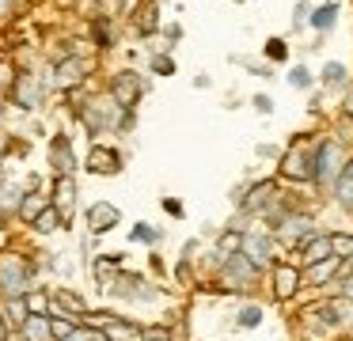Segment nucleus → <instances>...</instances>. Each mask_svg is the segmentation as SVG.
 <instances>
[{"label": "nucleus", "instance_id": "c756f323", "mask_svg": "<svg viewBox=\"0 0 353 341\" xmlns=\"http://www.w3.org/2000/svg\"><path fill=\"white\" fill-rule=\"evenodd\" d=\"M27 318H31V307H27V300H23V296L8 300V311H4V322H8V326H23Z\"/></svg>", "mask_w": 353, "mask_h": 341}, {"label": "nucleus", "instance_id": "72a5a7b5", "mask_svg": "<svg viewBox=\"0 0 353 341\" xmlns=\"http://www.w3.org/2000/svg\"><path fill=\"white\" fill-rule=\"evenodd\" d=\"M118 315H110V311H84L80 315V326H92V330H107L110 322H114Z\"/></svg>", "mask_w": 353, "mask_h": 341}, {"label": "nucleus", "instance_id": "a19ab883", "mask_svg": "<svg viewBox=\"0 0 353 341\" xmlns=\"http://www.w3.org/2000/svg\"><path fill=\"white\" fill-rule=\"evenodd\" d=\"M152 72L156 76H175V61H171L168 53H156V57H152Z\"/></svg>", "mask_w": 353, "mask_h": 341}, {"label": "nucleus", "instance_id": "b1692460", "mask_svg": "<svg viewBox=\"0 0 353 341\" xmlns=\"http://www.w3.org/2000/svg\"><path fill=\"white\" fill-rule=\"evenodd\" d=\"M262 318H266V307H262V303H243V307L236 311V326H239V330H259Z\"/></svg>", "mask_w": 353, "mask_h": 341}, {"label": "nucleus", "instance_id": "412c9836", "mask_svg": "<svg viewBox=\"0 0 353 341\" xmlns=\"http://www.w3.org/2000/svg\"><path fill=\"white\" fill-rule=\"evenodd\" d=\"M50 163L57 167V174H72V171H77L69 136H54V141H50Z\"/></svg>", "mask_w": 353, "mask_h": 341}, {"label": "nucleus", "instance_id": "39448f33", "mask_svg": "<svg viewBox=\"0 0 353 341\" xmlns=\"http://www.w3.org/2000/svg\"><path fill=\"white\" fill-rule=\"evenodd\" d=\"M243 250L247 258H251L254 265H259L262 273H270V265L281 258V242H277V231H270L262 220H254V227H247L243 231Z\"/></svg>", "mask_w": 353, "mask_h": 341}, {"label": "nucleus", "instance_id": "c03bdc74", "mask_svg": "<svg viewBox=\"0 0 353 341\" xmlns=\"http://www.w3.org/2000/svg\"><path fill=\"white\" fill-rule=\"evenodd\" d=\"M338 292L353 300V269H342V277H338Z\"/></svg>", "mask_w": 353, "mask_h": 341}, {"label": "nucleus", "instance_id": "de8ad7c7", "mask_svg": "<svg viewBox=\"0 0 353 341\" xmlns=\"http://www.w3.org/2000/svg\"><path fill=\"white\" fill-rule=\"evenodd\" d=\"M239 65H243V68H251V72H262V76H270V65H259V61H247V57H239Z\"/></svg>", "mask_w": 353, "mask_h": 341}, {"label": "nucleus", "instance_id": "7c9ffc66", "mask_svg": "<svg viewBox=\"0 0 353 341\" xmlns=\"http://www.w3.org/2000/svg\"><path fill=\"white\" fill-rule=\"evenodd\" d=\"M330 250H334L338 258H350V254H353V231L330 227Z\"/></svg>", "mask_w": 353, "mask_h": 341}, {"label": "nucleus", "instance_id": "4468645a", "mask_svg": "<svg viewBox=\"0 0 353 341\" xmlns=\"http://www.w3.org/2000/svg\"><path fill=\"white\" fill-rule=\"evenodd\" d=\"M12 99H16L19 110H39L42 80H34V76H16V83H12Z\"/></svg>", "mask_w": 353, "mask_h": 341}, {"label": "nucleus", "instance_id": "09e8293b", "mask_svg": "<svg viewBox=\"0 0 353 341\" xmlns=\"http://www.w3.org/2000/svg\"><path fill=\"white\" fill-rule=\"evenodd\" d=\"M163 34H168V42H179V38H183V27L171 23V27H163Z\"/></svg>", "mask_w": 353, "mask_h": 341}, {"label": "nucleus", "instance_id": "4d7b16f0", "mask_svg": "<svg viewBox=\"0 0 353 341\" xmlns=\"http://www.w3.org/2000/svg\"><path fill=\"white\" fill-rule=\"evenodd\" d=\"M0 182H4V163H0Z\"/></svg>", "mask_w": 353, "mask_h": 341}, {"label": "nucleus", "instance_id": "7ed1b4c3", "mask_svg": "<svg viewBox=\"0 0 353 341\" xmlns=\"http://www.w3.org/2000/svg\"><path fill=\"white\" fill-rule=\"evenodd\" d=\"M216 277H221V288L224 292H251L259 285L262 269L251 262V258L239 250V254H224L221 265H216Z\"/></svg>", "mask_w": 353, "mask_h": 341}, {"label": "nucleus", "instance_id": "a878e982", "mask_svg": "<svg viewBox=\"0 0 353 341\" xmlns=\"http://www.w3.org/2000/svg\"><path fill=\"white\" fill-rule=\"evenodd\" d=\"M262 57H266L270 65H285V61H289V42H285L281 34L266 38V42H262Z\"/></svg>", "mask_w": 353, "mask_h": 341}, {"label": "nucleus", "instance_id": "5701e85b", "mask_svg": "<svg viewBox=\"0 0 353 341\" xmlns=\"http://www.w3.org/2000/svg\"><path fill=\"white\" fill-rule=\"evenodd\" d=\"M34 231H42V235H50V231H57V227H65V216H61V209H57L54 201L46 205V209L39 212V216H34Z\"/></svg>", "mask_w": 353, "mask_h": 341}, {"label": "nucleus", "instance_id": "c9c22d12", "mask_svg": "<svg viewBox=\"0 0 353 341\" xmlns=\"http://www.w3.org/2000/svg\"><path fill=\"white\" fill-rule=\"evenodd\" d=\"M23 300H27V307H31V315H50V296H46V292L31 288V292H27Z\"/></svg>", "mask_w": 353, "mask_h": 341}, {"label": "nucleus", "instance_id": "13d9d810", "mask_svg": "<svg viewBox=\"0 0 353 341\" xmlns=\"http://www.w3.org/2000/svg\"><path fill=\"white\" fill-rule=\"evenodd\" d=\"M0 224H4V212H0Z\"/></svg>", "mask_w": 353, "mask_h": 341}, {"label": "nucleus", "instance_id": "9d476101", "mask_svg": "<svg viewBox=\"0 0 353 341\" xmlns=\"http://www.w3.org/2000/svg\"><path fill=\"white\" fill-rule=\"evenodd\" d=\"M141 91H145V80H141L137 72H114L107 83V95L114 99L118 106H125V110H133V103L141 99Z\"/></svg>", "mask_w": 353, "mask_h": 341}, {"label": "nucleus", "instance_id": "393cba45", "mask_svg": "<svg viewBox=\"0 0 353 341\" xmlns=\"http://www.w3.org/2000/svg\"><path fill=\"white\" fill-rule=\"evenodd\" d=\"M103 333H107V341H141V326H133L130 318H114Z\"/></svg>", "mask_w": 353, "mask_h": 341}, {"label": "nucleus", "instance_id": "2f4dec72", "mask_svg": "<svg viewBox=\"0 0 353 341\" xmlns=\"http://www.w3.org/2000/svg\"><path fill=\"white\" fill-rule=\"evenodd\" d=\"M156 30H160V15H156L152 4H145L137 12V34H156Z\"/></svg>", "mask_w": 353, "mask_h": 341}, {"label": "nucleus", "instance_id": "79ce46f5", "mask_svg": "<svg viewBox=\"0 0 353 341\" xmlns=\"http://www.w3.org/2000/svg\"><path fill=\"white\" fill-rule=\"evenodd\" d=\"M251 106L262 114V118H270V114H274V99H270V95H254V99H251Z\"/></svg>", "mask_w": 353, "mask_h": 341}, {"label": "nucleus", "instance_id": "ddd939ff", "mask_svg": "<svg viewBox=\"0 0 353 341\" xmlns=\"http://www.w3.org/2000/svg\"><path fill=\"white\" fill-rule=\"evenodd\" d=\"M88 171L92 174H118L122 171V152L107 148V144H92V152H88Z\"/></svg>", "mask_w": 353, "mask_h": 341}, {"label": "nucleus", "instance_id": "cd10ccee", "mask_svg": "<svg viewBox=\"0 0 353 341\" xmlns=\"http://www.w3.org/2000/svg\"><path fill=\"white\" fill-rule=\"evenodd\" d=\"M285 80H289V87H296V91H315V72L307 65H292L289 68V76H285Z\"/></svg>", "mask_w": 353, "mask_h": 341}, {"label": "nucleus", "instance_id": "8fccbe9b", "mask_svg": "<svg viewBox=\"0 0 353 341\" xmlns=\"http://www.w3.org/2000/svg\"><path fill=\"white\" fill-rule=\"evenodd\" d=\"M243 194H247V182H239V186L232 189V205H236V209H239V205H243Z\"/></svg>", "mask_w": 353, "mask_h": 341}, {"label": "nucleus", "instance_id": "aec40b11", "mask_svg": "<svg viewBox=\"0 0 353 341\" xmlns=\"http://www.w3.org/2000/svg\"><path fill=\"white\" fill-rule=\"evenodd\" d=\"M334 250H330V231H319V235H312V239L304 242V250H300V265H315V262H323V258H330Z\"/></svg>", "mask_w": 353, "mask_h": 341}, {"label": "nucleus", "instance_id": "052dcab7", "mask_svg": "<svg viewBox=\"0 0 353 341\" xmlns=\"http://www.w3.org/2000/svg\"><path fill=\"white\" fill-rule=\"evenodd\" d=\"M350 341H353V333H350Z\"/></svg>", "mask_w": 353, "mask_h": 341}, {"label": "nucleus", "instance_id": "20e7f679", "mask_svg": "<svg viewBox=\"0 0 353 341\" xmlns=\"http://www.w3.org/2000/svg\"><path fill=\"white\" fill-rule=\"evenodd\" d=\"M277 178L292 186H312V141L300 136L277 156Z\"/></svg>", "mask_w": 353, "mask_h": 341}, {"label": "nucleus", "instance_id": "603ef678", "mask_svg": "<svg viewBox=\"0 0 353 341\" xmlns=\"http://www.w3.org/2000/svg\"><path fill=\"white\" fill-rule=\"evenodd\" d=\"M8 12H12V0H0V19H4Z\"/></svg>", "mask_w": 353, "mask_h": 341}, {"label": "nucleus", "instance_id": "473e14b6", "mask_svg": "<svg viewBox=\"0 0 353 341\" xmlns=\"http://www.w3.org/2000/svg\"><path fill=\"white\" fill-rule=\"evenodd\" d=\"M330 133H334L338 141L345 144V148H353V118H350V114H342V110H338V118H334V129H330Z\"/></svg>", "mask_w": 353, "mask_h": 341}, {"label": "nucleus", "instance_id": "ea45409f", "mask_svg": "<svg viewBox=\"0 0 353 341\" xmlns=\"http://www.w3.org/2000/svg\"><path fill=\"white\" fill-rule=\"evenodd\" d=\"M95 42H99V50L114 45V30H110V23H107V19H95Z\"/></svg>", "mask_w": 353, "mask_h": 341}, {"label": "nucleus", "instance_id": "6ab92c4d", "mask_svg": "<svg viewBox=\"0 0 353 341\" xmlns=\"http://www.w3.org/2000/svg\"><path fill=\"white\" fill-rule=\"evenodd\" d=\"M315 80L323 83V91H327V87L345 91V87H350V65H345V61H323V68H319Z\"/></svg>", "mask_w": 353, "mask_h": 341}, {"label": "nucleus", "instance_id": "3c124183", "mask_svg": "<svg viewBox=\"0 0 353 341\" xmlns=\"http://www.w3.org/2000/svg\"><path fill=\"white\" fill-rule=\"evenodd\" d=\"M259 156H266V159H277V156H281V152H277L274 144H259Z\"/></svg>", "mask_w": 353, "mask_h": 341}, {"label": "nucleus", "instance_id": "4c0bfd02", "mask_svg": "<svg viewBox=\"0 0 353 341\" xmlns=\"http://www.w3.org/2000/svg\"><path fill=\"white\" fill-rule=\"evenodd\" d=\"M141 341H175L171 326H141Z\"/></svg>", "mask_w": 353, "mask_h": 341}, {"label": "nucleus", "instance_id": "0eeeda50", "mask_svg": "<svg viewBox=\"0 0 353 341\" xmlns=\"http://www.w3.org/2000/svg\"><path fill=\"white\" fill-rule=\"evenodd\" d=\"M31 277H34L31 262H23L19 254H0V292H4V300L31 292Z\"/></svg>", "mask_w": 353, "mask_h": 341}, {"label": "nucleus", "instance_id": "37998d69", "mask_svg": "<svg viewBox=\"0 0 353 341\" xmlns=\"http://www.w3.org/2000/svg\"><path fill=\"white\" fill-rule=\"evenodd\" d=\"M12 83H16V72L8 61H0V91H12Z\"/></svg>", "mask_w": 353, "mask_h": 341}, {"label": "nucleus", "instance_id": "1a4fd4ad", "mask_svg": "<svg viewBox=\"0 0 353 341\" xmlns=\"http://www.w3.org/2000/svg\"><path fill=\"white\" fill-rule=\"evenodd\" d=\"M300 326H304V330L312 333L315 341H319V338H330V333L342 330V322H338V315H334V303H330V296H323V300L300 307Z\"/></svg>", "mask_w": 353, "mask_h": 341}, {"label": "nucleus", "instance_id": "f03ea898", "mask_svg": "<svg viewBox=\"0 0 353 341\" xmlns=\"http://www.w3.org/2000/svg\"><path fill=\"white\" fill-rule=\"evenodd\" d=\"M319 231L323 227H319V220H315V212L312 209H296L277 224V242H281L285 254H300L304 242L312 239V235H319Z\"/></svg>", "mask_w": 353, "mask_h": 341}, {"label": "nucleus", "instance_id": "dca6fc26", "mask_svg": "<svg viewBox=\"0 0 353 341\" xmlns=\"http://www.w3.org/2000/svg\"><path fill=\"white\" fill-rule=\"evenodd\" d=\"M330 197H334V205L345 212V216H353V152H350V159H345V167H342V174H338Z\"/></svg>", "mask_w": 353, "mask_h": 341}, {"label": "nucleus", "instance_id": "4be33fe9", "mask_svg": "<svg viewBox=\"0 0 353 341\" xmlns=\"http://www.w3.org/2000/svg\"><path fill=\"white\" fill-rule=\"evenodd\" d=\"M23 338L27 341H54V330H50V315H31L23 326Z\"/></svg>", "mask_w": 353, "mask_h": 341}, {"label": "nucleus", "instance_id": "2eb2a0df", "mask_svg": "<svg viewBox=\"0 0 353 341\" xmlns=\"http://www.w3.org/2000/svg\"><path fill=\"white\" fill-rule=\"evenodd\" d=\"M122 224V212H118V205L110 201H95L92 209H88V227H92V235H103L110 231V227Z\"/></svg>", "mask_w": 353, "mask_h": 341}, {"label": "nucleus", "instance_id": "f704fd0d", "mask_svg": "<svg viewBox=\"0 0 353 341\" xmlns=\"http://www.w3.org/2000/svg\"><path fill=\"white\" fill-rule=\"evenodd\" d=\"M54 300L61 303L65 311H77V315H84V311H88V307H84V300H80L77 292H69V288H57V292H54Z\"/></svg>", "mask_w": 353, "mask_h": 341}, {"label": "nucleus", "instance_id": "a211bd4d", "mask_svg": "<svg viewBox=\"0 0 353 341\" xmlns=\"http://www.w3.org/2000/svg\"><path fill=\"white\" fill-rule=\"evenodd\" d=\"M338 12H342V4H338V0H323V4L312 8V19H307V27H312L319 38L330 34V30H334V23H338Z\"/></svg>", "mask_w": 353, "mask_h": 341}, {"label": "nucleus", "instance_id": "5fc2aeb1", "mask_svg": "<svg viewBox=\"0 0 353 341\" xmlns=\"http://www.w3.org/2000/svg\"><path fill=\"white\" fill-rule=\"evenodd\" d=\"M345 269H353V254H350V258H345Z\"/></svg>", "mask_w": 353, "mask_h": 341}, {"label": "nucleus", "instance_id": "49530a36", "mask_svg": "<svg viewBox=\"0 0 353 341\" xmlns=\"http://www.w3.org/2000/svg\"><path fill=\"white\" fill-rule=\"evenodd\" d=\"M342 114H350V118H353V83L342 91Z\"/></svg>", "mask_w": 353, "mask_h": 341}, {"label": "nucleus", "instance_id": "864d4df0", "mask_svg": "<svg viewBox=\"0 0 353 341\" xmlns=\"http://www.w3.org/2000/svg\"><path fill=\"white\" fill-rule=\"evenodd\" d=\"M4 152H8V141H4V133H0V156H4Z\"/></svg>", "mask_w": 353, "mask_h": 341}, {"label": "nucleus", "instance_id": "e433bc0d", "mask_svg": "<svg viewBox=\"0 0 353 341\" xmlns=\"http://www.w3.org/2000/svg\"><path fill=\"white\" fill-rule=\"evenodd\" d=\"M312 0H300L296 8H292V30H304L307 27V19H312Z\"/></svg>", "mask_w": 353, "mask_h": 341}, {"label": "nucleus", "instance_id": "c85d7f7f", "mask_svg": "<svg viewBox=\"0 0 353 341\" xmlns=\"http://www.w3.org/2000/svg\"><path fill=\"white\" fill-rule=\"evenodd\" d=\"M239 247H243V227L232 224L228 231H221V239H216V254H239Z\"/></svg>", "mask_w": 353, "mask_h": 341}, {"label": "nucleus", "instance_id": "6e6552de", "mask_svg": "<svg viewBox=\"0 0 353 341\" xmlns=\"http://www.w3.org/2000/svg\"><path fill=\"white\" fill-rule=\"evenodd\" d=\"M274 205H281V178H262V182H247L243 205H239L236 212L259 220V216H266Z\"/></svg>", "mask_w": 353, "mask_h": 341}, {"label": "nucleus", "instance_id": "f8f14e48", "mask_svg": "<svg viewBox=\"0 0 353 341\" xmlns=\"http://www.w3.org/2000/svg\"><path fill=\"white\" fill-rule=\"evenodd\" d=\"M84 72H88V65L80 57H65V61H57L54 65V72H50V87H77L80 80H84Z\"/></svg>", "mask_w": 353, "mask_h": 341}, {"label": "nucleus", "instance_id": "6e6d98bb", "mask_svg": "<svg viewBox=\"0 0 353 341\" xmlns=\"http://www.w3.org/2000/svg\"><path fill=\"white\" fill-rule=\"evenodd\" d=\"M0 341H4V322H0Z\"/></svg>", "mask_w": 353, "mask_h": 341}, {"label": "nucleus", "instance_id": "bb28decb", "mask_svg": "<svg viewBox=\"0 0 353 341\" xmlns=\"http://www.w3.org/2000/svg\"><path fill=\"white\" fill-rule=\"evenodd\" d=\"M50 205V197H42V194H23V201H19V220H27V224H34V216H39L42 209Z\"/></svg>", "mask_w": 353, "mask_h": 341}, {"label": "nucleus", "instance_id": "a18cd8bd", "mask_svg": "<svg viewBox=\"0 0 353 341\" xmlns=\"http://www.w3.org/2000/svg\"><path fill=\"white\" fill-rule=\"evenodd\" d=\"M163 212H168V216H183V201H175V197H163Z\"/></svg>", "mask_w": 353, "mask_h": 341}, {"label": "nucleus", "instance_id": "9b49d317", "mask_svg": "<svg viewBox=\"0 0 353 341\" xmlns=\"http://www.w3.org/2000/svg\"><path fill=\"white\" fill-rule=\"evenodd\" d=\"M342 269H345V258L330 254V258H323V262H315V265H304V285L307 288H327V285H334V280L342 277Z\"/></svg>", "mask_w": 353, "mask_h": 341}, {"label": "nucleus", "instance_id": "bf43d9fd", "mask_svg": "<svg viewBox=\"0 0 353 341\" xmlns=\"http://www.w3.org/2000/svg\"><path fill=\"white\" fill-rule=\"evenodd\" d=\"M236 4H243V0H236Z\"/></svg>", "mask_w": 353, "mask_h": 341}, {"label": "nucleus", "instance_id": "423d86ee", "mask_svg": "<svg viewBox=\"0 0 353 341\" xmlns=\"http://www.w3.org/2000/svg\"><path fill=\"white\" fill-rule=\"evenodd\" d=\"M270 288H274V300H281V303L296 300V296L307 288L300 258H277V262L270 265Z\"/></svg>", "mask_w": 353, "mask_h": 341}, {"label": "nucleus", "instance_id": "58836bf2", "mask_svg": "<svg viewBox=\"0 0 353 341\" xmlns=\"http://www.w3.org/2000/svg\"><path fill=\"white\" fill-rule=\"evenodd\" d=\"M130 239H133V242H160V231H156L152 224H133Z\"/></svg>", "mask_w": 353, "mask_h": 341}, {"label": "nucleus", "instance_id": "f257e3e1", "mask_svg": "<svg viewBox=\"0 0 353 341\" xmlns=\"http://www.w3.org/2000/svg\"><path fill=\"white\" fill-rule=\"evenodd\" d=\"M350 152L353 148H345L334 133L312 136V186L319 189V194H330V189H334V182H338V174H342Z\"/></svg>", "mask_w": 353, "mask_h": 341}, {"label": "nucleus", "instance_id": "f3484780", "mask_svg": "<svg viewBox=\"0 0 353 341\" xmlns=\"http://www.w3.org/2000/svg\"><path fill=\"white\" fill-rule=\"evenodd\" d=\"M50 201L61 209V216L69 220L72 216V205H77V178L72 174H57L54 178V189H50Z\"/></svg>", "mask_w": 353, "mask_h": 341}]
</instances>
